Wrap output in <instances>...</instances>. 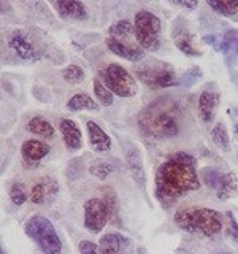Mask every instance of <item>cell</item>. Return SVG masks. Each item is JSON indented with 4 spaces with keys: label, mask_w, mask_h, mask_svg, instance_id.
I'll list each match as a JSON object with an SVG mask.
<instances>
[{
    "label": "cell",
    "mask_w": 238,
    "mask_h": 254,
    "mask_svg": "<svg viewBox=\"0 0 238 254\" xmlns=\"http://www.w3.org/2000/svg\"><path fill=\"white\" fill-rule=\"evenodd\" d=\"M179 110L175 103L156 100L141 111L138 124L141 130L153 138H172L179 133Z\"/></svg>",
    "instance_id": "2"
},
{
    "label": "cell",
    "mask_w": 238,
    "mask_h": 254,
    "mask_svg": "<svg viewBox=\"0 0 238 254\" xmlns=\"http://www.w3.org/2000/svg\"><path fill=\"white\" fill-rule=\"evenodd\" d=\"M115 172V167L108 164V162H97V164H92L89 173L95 178H100V180H105L108 175H111Z\"/></svg>",
    "instance_id": "30"
},
{
    "label": "cell",
    "mask_w": 238,
    "mask_h": 254,
    "mask_svg": "<svg viewBox=\"0 0 238 254\" xmlns=\"http://www.w3.org/2000/svg\"><path fill=\"white\" fill-rule=\"evenodd\" d=\"M26 234L32 238L43 254H60L62 242L56 232L53 222L43 214H35L26 222Z\"/></svg>",
    "instance_id": "5"
},
{
    "label": "cell",
    "mask_w": 238,
    "mask_h": 254,
    "mask_svg": "<svg viewBox=\"0 0 238 254\" xmlns=\"http://www.w3.org/2000/svg\"><path fill=\"white\" fill-rule=\"evenodd\" d=\"M237 51H238V48H237Z\"/></svg>",
    "instance_id": "38"
},
{
    "label": "cell",
    "mask_w": 238,
    "mask_h": 254,
    "mask_svg": "<svg viewBox=\"0 0 238 254\" xmlns=\"http://www.w3.org/2000/svg\"><path fill=\"white\" fill-rule=\"evenodd\" d=\"M137 76L146 86H149L151 89L170 87L178 84V79L173 68L165 65L164 62H154V65H145L141 68H137Z\"/></svg>",
    "instance_id": "8"
},
{
    "label": "cell",
    "mask_w": 238,
    "mask_h": 254,
    "mask_svg": "<svg viewBox=\"0 0 238 254\" xmlns=\"http://www.w3.org/2000/svg\"><path fill=\"white\" fill-rule=\"evenodd\" d=\"M50 145L43 140H26L21 146L22 157L29 162H38L50 154Z\"/></svg>",
    "instance_id": "18"
},
{
    "label": "cell",
    "mask_w": 238,
    "mask_h": 254,
    "mask_svg": "<svg viewBox=\"0 0 238 254\" xmlns=\"http://www.w3.org/2000/svg\"><path fill=\"white\" fill-rule=\"evenodd\" d=\"M87 135H89V143L91 148L97 153H107L111 149V138L102 130V127L99 124H95L94 121L86 123Z\"/></svg>",
    "instance_id": "15"
},
{
    "label": "cell",
    "mask_w": 238,
    "mask_h": 254,
    "mask_svg": "<svg viewBox=\"0 0 238 254\" xmlns=\"http://www.w3.org/2000/svg\"><path fill=\"white\" fill-rule=\"evenodd\" d=\"M94 92H95V97H97V100L102 103V105L105 107H110L113 105V92H111L108 87L103 84L100 79L95 78L94 79Z\"/></svg>",
    "instance_id": "27"
},
{
    "label": "cell",
    "mask_w": 238,
    "mask_h": 254,
    "mask_svg": "<svg viewBox=\"0 0 238 254\" xmlns=\"http://www.w3.org/2000/svg\"><path fill=\"white\" fill-rule=\"evenodd\" d=\"M110 221L107 205L102 198L92 197L84 203V227L91 234H99Z\"/></svg>",
    "instance_id": "9"
},
{
    "label": "cell",
    "mask_w": 238,
    "mask_h": 254,
    "mask_svg": "<svg viewBox=\"0 0 238 254\" xmlns=\"http://www.w3.org/2000/svg\"><path fill=\"white\" fill-rule=\"evenodd\" d=\"M107 46L113 54L119 56V58H122V59L130 61V62H140L145 59V51H143L141 48H130L111 37L107 38Z\"/></svg>",
    "instance_id": "16"
},
{
    "label": "cell",
    "mask_w": 238,
    "mask_h": 254,
    "mask_svg": "<svg viewBox=\"0 0 238 254\" xmlns=\"http://www.w3.org/2000/svg\"><path fill=\"white\" fill-rule=\"evenodd\" d=\"M29 197L30 195H27V190L24 188L22 183H14V185L10 188V198L14 205H18V206L24 205Z\"/></svg>",
    "instance_id": "29"
},
{
    "label": "cell",
    "mask_w": 238,
    "mask_h": 254,
    "mask_svg": "<svg viewBox=\"0 0 238 254\" xmlns=\"http://www.w3.org/2000/svg\"><path fill=\"white\" fill-rule=\"evenodd\" d=\"M235 133H238V124L235 126Z\"/></svg>",
    "instance_id": "36"
},
{
    "label": "cell",
    "mask_w": 238,
    "mask_h": 254,
    "mask_svg": "<svg viewBox=\"0 0 238 254\" xmlns=\"http://www.w3.org/2000/svg\"><path fill=\"white\" fill-rule=\"evenodd\" d=\"M102 200L105 202V205H107L110 221L116 222L118 214H119V205H118V197L113 192V189H111V188H103L102 189Z\"/></svg>",
    "instance_id": "24"
},
{
    "label": "cell",
    "mask_w": 238,
    "mask_h": 254,
    "mask_svg": "<svg viewBox=\"0 0 238 254\" xmlns=\"http://www.w3.org/2000/svg\"><path fill=\"white\" fill-rule=\"evenodd\" d=\"M132 35H135L133 26L129 21H118L116 24H113V26L110 27V37L111 38H115V40H118V42H121V43L130 46V48H137V46H133L127 42V40H133Z\"/></svg>",
    "instance_id": "19"
},
{
    "label": "cell",
    "mask_w": 238,
    "mask_h": 254,
    "mask_svg": "<svg viewBox=\"0 0 238 254\" xmlns=\"http://www.w3.org/2000/svg\"><path fill=\"white\" fill-rule=\"evenodd\" d=\"M200 178L206 185V188L213 189L216 192L218 198L227 200L237 194L238 183L234 173H221L216 169H203L200 172Z\"/></svg>",
    "instance_id": "7"
},
{
    "label": "cell",
    "mask_w": 238,
    "mask_h": 254,
    "mask_svg": "<svg viewBox=\"0 0 238 254\" xmlns=\"http://www.w3.org/2000/svg\"><path fill=\"white\" fill-rule=\"evenodd\" d=\"M8 46H10V50L18 56V58L24 61H38L42 58L40 48L35 45L34 40L22 30L13 32L10 40H8Z\"/></svg>",
    "instance_id": "10"
},
{
    "label": "cell",
    "mask_w": 238,
    "mask_h": 254,
    "mask_svg": "<svg viewBox=\"0 0 238 254\" xmlns=\"http://www.w3.org/2000/svg\"><path fill=\"white\" fill-rule=\"evenodd\" d=\"M219 103V94L213 91H203L198 97V116L205 123L210 124L214 119V113H216Z\"/></svg>",
    "instance_id": "14"
},
{
    "label": "cell",
    "mask_w": 238,
    "mask_h": 254,
    "mask_svg": "<svg viewBox=\"0 0 238 254\" xmlns=\"http://www.w3.org/2000/svg\"><path fill=\"white\" fill-rule=\"evenodd\" d=\"M208 6L222 16H234L238 11V0H230V2H222V0H208Z\"/></svg>",
    "instance_id": "25"
},
{
    "label": "cell",
    "mask_w": 238,
    "mask_h": 254,
    "mask_svg": "<svg viewBox=\"0 0 238 254\" xmlns=\"http://www.w3.org/2000/svg\"><path fill=\"white\" fill-rule=\"evenodd\" d=\"M67 108L70 111H83V110H91V111H99V105L95 100L87 94H75L67 102Z\"/></svg>",
    "instance_id": "20"
},
{
    "label": "cell",
    "mask_w": 238,
    "mask_h": 254,
    "mask_svg": "<svg viewBox=\"0 0 238 254\" xmlns=\"http://www.w3.org/2000/svg\"><path fill=\"white\" fill-rule=\"evenodd\" d=\"M100 79L115 95L129 99L137 94V81L135 78L119 64H108L100 70Z\"/></svg>",
    "instance_id": "6"
},
{
    "label": "cell",
    "mask_w": 238,
    "mask_h": 254,
    "mask_svg": "<svg viewBox=\"0 0 238 254\" xmlns=\"http://www.w3.org/2000/svg\"><path fill=\"white\" fill-rule=\"evenodd\" d=\"M127 165H129V170L132 173L133 180L137 181L140 186L145 185V172H143V165H141L137 149L129 151V154H127Z\"/></svg>",
    "instance_id": "23"
},
{
    "label": "cell",
    "mask_w": 238,
    "mask_h": 254,
    "mask_svg": "<svg viewBox=\"0 0 238 254\" xmlns=\"http://www.w3.org/2000/svg\"><path fill=\"white\" fill-rule=\"evenodd\" d=\"M177 5H179V6H182V8H187V10H194V8L197 6V3L194 2V3H189V2H175Z\"/></svg>",
    "instance_id": "33"
},
{
    "label": "cell",
    "mask_w": 238,
    "mask_h": 254,
    "mask_svg": "<svg viewBox=\"0 0 238 254\" xmlns=\"http://www.w3.org/2000/svg\"><path fill=\"white\" fill-rule=\"evenodd\" d=\"M135 42L140 45L143 51L154 53L161 48L162 24L154 13L148 10H140L133 19Z\"/></svg>",
    "instance_id": "4"
},
{
    "label": "cell",
    "mask_w": 238,
    "mask_h": 254,
    "mask_svg": "<svg viewBox=\"0 0 238 254\" xmlns=\"http://www.w3.org/2000/svg\"><path fill=\"white\" fill-rule=\"evenodd\" d=\"M138 253H140V254H146V253H145V250H143V248H140V250H138Z\"/></svg>",
    "instance_id": "35"
},
{
    "label": "cell",
    "mask_w": 238,
    "mask_h": 254,
    "mask_svg": "<svg viewBox=\"0 0 238 254\" xmlns=\"http://www.w3.org/2000/svg\"><path fill=\"white\" fill-rule=\"evenodd\" d=\"M62 78H63V81H67L70 84H79L84 79V70L71 64V65L62 70Z\"/></svg>",
    "instance_id": "28"
},
{
    "label": "cell",
    "mask_w": 238,
    "mask_h": 254,
    "mask_svg": "<svg viewBox=\"0 0 238 254\" xmlns=\"http://www.w3.org/2000/svg\"><path fill=\"white\" fill-rule=\"evenodd\" d=\"M129 246V238L121 234H107L100 238V254H125Z\"/></svg>",
    "instance_id": "17"
},
{
    "label": "cell",
    "mask_w": 238,
    "mask_h": 254,
    "mask_svg": "<svg viewBox=\"0 0 238 254\" xmlns=\"http://www.w3.org/2000/svg\"><path fill=\"white\" fill-rule=\"evenodd\" d=\"M175 224L189 234H202L205 237H214L222 230L224 221H222V214L213 208L181 206L175 213Z\"/></svg>",
    "instance_id": "3"
},
{
    "label": "cell",
    "mask_w": 238,
    "mask_h": 254,
    "mask_svg": "<svg viewBox=\"0 0 238 254\" xmlns=\"http://www.w3.org/2000/svg\"><path fill=\"white\" fill-rule=\"evenodd\" d=\"M79 253L81 254H99L100 248L94 242H89V240H83L79 242Z\"/></svg>",
    "instance_id": "32"
},
{
    "label": "cell",
    "mask_w": 238,
    "mask_h": 254,
    "mask_svg": "<svg viewBox=\"0 0 238 254\" xmlns=\"http://www.w3.org/2000/svg\"><path fill=\"white\" fill-rule=\"evenodd\" d=\"M211 137H213L214 145H216L219 149H222V151H229L230 149L229 133L226 130L224 124H216V126H214L213 130H211Z\"/></svg>",
    "instance_id": "26"
},
{
    "label": "cell",
    "mask_w": 238,
    "mask_h": 254,
    "mask_svg": "<svg viewBox=\"0 0 238 254\" xmlns=\"http://www.w3.org/2000/svg\"><path fill=\"white\" fill-rule=\"evenodd\" d=\"M175 45H177V48L184 53L186 56H200L202 53L197 50V48L194 46V37L192 34H189L187 30H182V32H178L177 35H175Z\"/></svg>",
    "instance_id": "21"
},
{
    "label": "cell",
    "mask_w": 238,
    "mask_h": 254,
    "mask_svg": "<svg viewBox=\"0 0 238 254\" xmlns=\"http://www.w3.org/2000/svg\"><path fill=\"white\" fill-rule=\"evenodd\" d=\"M205 43H211L216 46V42H214V37H205Z\"/></svg>",
    "instance_id": "34"
},
{
    "label": "cell",
    "mask_w": 238,
    "mask_h": 254,
    "mask_svg": "<svg viewBox=\"0 0 238 254\" xmlns=\"http://www.w3.org/2000/svg\"><path fill=\"white\" fill-rule=\"evenodd\" d=\"M227 216V221H229V227H227V235L232 238L234 242H237L238 243V221L235 219V216L232 213H227L226 214Z\"/></svg>",
    "instance_id": "31"
},
{
    "label": "cell",
    "mask_w": 238,
    "mask_h": 254,
    "mask_svg": "<svg viewBox=\"0 0 238 254\" xmlns=\"http://www.w3.org/2000/svg\"><path fill=\"white\" fill-rule=\"evenodd\" d=\"M26 129L35 135H40L43 138H51L54 135V127L43 118H32L26 124Z\"/></svg>",
    "instance_id": "22"
},
{
    "label": "cell",
    "mask_w": 238,
    "mask_h": 254,
    "mask_svg": "<svg viewBox=\"0 0 238 254\" xmlns=\"http://www.w3.org/2000/svg\"><path fill=\"white\" fill-rule=\"evenodd\" d=\"M59 130L62 133L63 143H65L68 149L76 151L83 146V133L75 121H71V119H60Z\"/></svg>",
    "instance_id": "12"
},
{
    "label": "cell",
    "mask_w": 238,
    "mask_h": 254,
    "mask_svg": "<svg viewBox=\"0 0 238 254\" xmlns=\"http://www.w3.org/2000/svg\"><path fill=\"white\" fill-rule=\"evenodd\" d=\"M58 190H59V185L53 178H43V180H40L37 185L32 186L29 198L32 200V203H43V202L51 200V198L58 194Z\"/></svg>",
    "instance_id": "13"
},
{
    "label": "cell",
    "mask_w": 238,
    "mask_h": 254,
    "mask_svg": "<svg viewBox=\"0 0 238 254\" xmlns=\"http://www.w3.org/2000/svg\"><path fill=\"white\" fill-rule=\"evenodd\" d=\"M219 254H227V253H219Z\"/></svg>",
    "instance_id": "37"
},
{
    "label": "cell",
    "mask_w": 238,
    "mask_h": 254,
    "mask_svg": "<svg viewBox=\"0 0 238 254\" xmlns=\"http://www.w3.org/2000/svg\"><path fill=\"white\" fill-rule=\"evenodd\" d=\"M195 164V157L179 151L159 165L156 172V197L165 208L179 197L200 188Z\"/></svg>",
    "instance_id": "1"
},
{
    "label": "cell",
    "mask_w": 238,
    "mask_h": 254,
    "mask_svg": "<svg viewBox=\"0 0 238 254\" xmlns=\"http://www.w3.org/2000/svg\"><path fill=\"white\" fill-rule=\"evenodd\" d=\"M53 6L58 10L59 16L63 19L83 21L87 18V8L83 2H76V0H59V2H54Z\"/></svg>",
    "instance_id": "11"
}]
</instances>
